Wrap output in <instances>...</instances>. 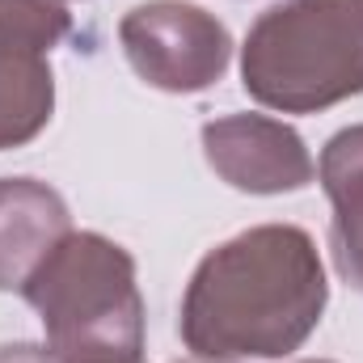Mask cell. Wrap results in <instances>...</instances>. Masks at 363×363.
<instances>
[{
    "mask_svg": "<svg viewBox=\"0 0 363 363\" xmlns=\"http://www.w3.org/2000/svg\"><path fill=\"white\" fill-rule=\"evenodd\" d=\"M300 363H330V359H300Z\"/></svg>",
    "mask_w": 363,
    "mask_h": 363,
    "instance_id": "obj_12",
    "label": "cell"
},
{
    "mask_svg": "<svg viewBox=\"0 0 363 363\" xmlns=\"http://www.w3.org/2000/svg\"><path fill=\"white\" fill-rule=\"evenodd\" d=\"M118 43L140 81L161 93L211 89L233 60L224 21L186 0H148L118 21Z\"/></svg>",
    "mask_w": 363,
    "mask_h": 363,
    "instance_id": "obj_4",
    "label": "cell"
},
{
    "mask_svg": "<svg viewBox=\"0 0 363 363\" xmlns=\"http://www.w3.org/2000/svg\"><path fill=\"white\" fill-rule=\"evenodd\" d=\"M55 114V77L47 55L0 51V152L21 148Z\"/></svg>",
    "mask_w": 363,
    "mask_h": 363,
    "instance_id": "obj_8",
    "label": "cell"
},
{
    "mask_svg": "<svg viewBox=\"0 0 363 363\" xmlns=\"http://www.w3.org/2000/svg\"><path fill=\"white\" fill-rule=\"evenodd\" d=\"M325 304L317 241L296 224H258L194 267L178 334L199 359H283L313 338Z\"/></svg>",
    "mask_w": 363,
    "mask_h": 363,
    "instance_id": "obj_1",
    "label": "cell"
},
{
    "mask_svg": "<svg viewBox=\"0 0 363 363\" xmlns=\"http://www.w3.org/2000/svg\"><path fill=\"white\" fill-rule=\"evenodd\" d=\"M317 174L334 207L330 224L334 267L355 291H363V123L342 127L321 148Z\"/></svg>",
    "mask_w": 363,
    "mask_h": 363,
    "instance_id": "obj_7",
    "label": "cell"
},
{
    "mask_svg": "<svg viewBox=\"0 0 363 363\" xmlns=\"http://www.w3.org/2000/svg\"><path fill=\"white\" fill-rule=\"evenodd\" d=\"M72 30L64 0H0V51L47 55Z\"/></svg>",
    "mask_w": 363,
    "mask_h": 363,
    "instance_id": "obj_9",
    "label": "cell"
},
{
    "mask_svg": "<svg viewBox=\"0 0 363 363\" xmlns=\"http://www.w3.org/2000/svg\"><path fill=\"white\" fill-rule=\"evenodd\" d=\"M245 93L279 114H317L363 93V0H279L245 34Z\"/></svg>",
    "mask_w": 363,
    "mask_h": 363,
    "instance_id": "obj_3",
    "label": "cell"
},
{
    "mask_svg": "<svg viewBox=\"0 0 363 363\" xmlns=\"http://www.w3.org/2000/svg\"><path fill=\"white\" fill-rule=\"evenodd\" d=\"M203 157L207 165L245 194H287L304 190L317 165L304 140L267 114H228L203 127Z\"/></svg>",
    "mask_w": 363,
    "mask_h": 363,
    "instance_id": "obj_5",
    "label": "cell"
},
{
    "mask_svg": "<svg viewBox=\"0 0 363 363\" xmlns=\"http://www.w3.org/2000/svg\"><path fill=\"white\" fill-rule=\"evenodd\" d=\"M68 233L60 190L38 178H0V291H21Z\"/></svg>",
    "mask_w": 363,
    "mask_h": 363,
    "instance_id": "obj_6",
    "label": "cell"
},
{
    "mask_svg": "<svg viewBox=\"0 0 363 363\" xmlns=\"http://www.w3.org/2000/svg\"><path fill=\"white\" fill-rule=\"evenodd\" d=\"M21 296L43 317L47 351L60 363H140L144 355L135 258L101 233H68Z\"/></svg>",
    "mask_w": 363,
    "mask_h": 363,
    "instance_id": "obj_2",
    "label": "cell"
},
{
    "mask_svg": "<svg viewBox=\"0 0 363 363\" xmlns=\"http://www.w3.org/2000/svg\"><path fill=\"white\" fill-rule=\"evenodd\" d=\"M0 363H60V359L38 342H13V347H0Z\"/></svg>",
    "mask_w": 363,
    "mask_h": 363,
    "instance_id": "obj_10",
    "label": "cell"
},
{
    "mask_svg": "<svg viewBox=\"0 0 363 363\" xmlns=\"http://www.w3.org/2000/svg\"><path fill=\"white\" fill-rule=\"evenodd\" d=\"M178 363H241V359H199L194 355V359H178Z\"/></svg>",
    "mask_w": 363,
    "mask_h": 363,
    "instance_id": "obj_11",
    "label": "cell"
}]
</instances>
